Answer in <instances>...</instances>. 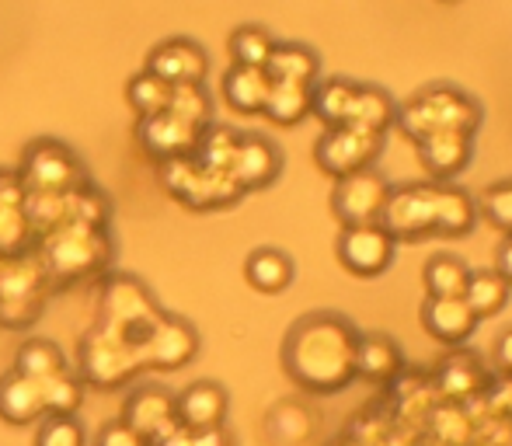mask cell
I'll use <instances>...</instances> for the list:
<instances>
[{
  "label": "cell",
  "instance_id": "cell-5",
  "mask_svg": "<svg viewBox=\"0 0 512 446\" xmlns=\"http://www.w3.org/2000/svg\"><path fill=\"white\" fill-rule=\"evenodd\" d=\"M391 196V185L380 175L377 168L352 171V175L338 178L335 192H331V210L345 227H356V223H380V213Z\"/></svg>",
  "mask_w": 512,
  "mask_h": 446
},
{
  "label": "cell",
  "instance_id": "cell-26",
  "mask_svg": "<svg viewBox=\"0 0 512 446\" xmlns=\"http://www.w3.org/2000/svg\"><path fill=\"white\" fill-rule=\"evenodd\" d=\"M509 290H512V286L499 276V272L481 269V272H471V279H467L464 300H467V307H471L478 321L481 318H495V314L506 307Z\"/></svg>",
  "mask_w": 512,
  "mask_h": 446
},
{
  "label": "cell",
  "instance_id": "cell-23",
  "mask_svg": "<svg viewBox=\"0 0 512 446\" xmlns=\"http://www.w3.org/2000/svg\"><path fill=\"white\" fill-rule=\"evenodd\" d=\"M359 84L342 81V77H331V81H317L310 88V112L324 122V129H335L349 122L352 102H356Z\"/></svg>",
  "mask_w": 512,
  "mask_h": 446
},
{
  "label": "cell",
  "instance_id": "cell-19",
  "mask_svg": "<svg viewBox=\"0 0 512 446\" xmlns=\"http://www.w3.org/2000/svg\"><path fill=\"white\" fill-rule=\"evenodd\" d=\"M401 349L394 338L387 335H359L356 342V377L370 380V384H387L391 377L401 373Z\"/></svg>",
  "mask_w": 512,
  "mask_h": 446
},
{
  "label": "cell",
  "instance_id": "cell-3",
  "mask_svg": "<svg viewBox=\"0 0 512 446\" xmlns=\"http://www.w3.org/2000/svg\"><path fill=\"white\" fill-rule=\"evenodd\" d=\"M81 157L60 140H42L28 143L25 157H21V182L32 196H70L74 185H81Z\"/></svg>",
  "mask_w": 512,
  "mask_h": 446
},
{
  "label": "cell",
  "instance_id": "cell-9",
  "mask_svg": "<svg viewBox=\"0 0 512 446\" xmlns=\"http://www.w3.org/2000/svg\"><path fill=\"white\" fill-rule=\"evenodd\" d=\"M432 196H436L432 182L391 189L384 213H380V227L394 241H422V237L436 234V227H432Z\"/></svg>",
  "mask_w": 512,
  "mask_h": 446
},
{
  "label": "cell",
  "instance_id": "cell-17",
  "mask_svg": "<svg viewBox=\"0 0 512 446\" xmlns=\"http://www.w3.org/2000/svg\"><path fill=\"white\" fill-rule=\"evenodd\" d=\"M478 223V206L457 185H436L432 196V227L439 237H467Z\"/></svg>",
  "mask_w": 512,
  "mask_h": 446
},
{
  "label": "cell",
  "instance_id": "cell-7",
  "mask_svg": "<svg viewBox=\"0 0 512 446\" xmlns=\"http://www.w3.org/2000/svg\"><path fill=\"white\" fill-rule=\"evenodd\" d=\"M122 422L136 436H143L147 446L164 443L168 436L182 433L175 415V394L161 384H143L136 391H129L126 405H122Z\"/></svg>",
  "mask_w": 512,
  "mask_h": 446
},
{
  "label": "cell",
  "instance_id": "cell-34",
  "mask_svg": "<svg viewBox=\"0 0 512 446\" xmlns=\"http://www.w3.org/2000/svg\"><path fill=\"white\" fill-rule=\"evenodd\" d=\"M95 446H147V440L136 436L122 419H115V422H105V426L98 429Z\"/></svg>",
  "mask_w": 512,
  "mask_h": 446
},
{
  "label": "cell",
  "instance_id": "cell-33",
  "mask_svg": "<svg viewBox=\"0 0 512 446\" xmlns=\"http://www.w3.org/2000/svg\"><path fill=\"white\" fill-rule=\"evenodd\" d=\"M481 213L488 217V223H495L499 230L512 234V178L488 185L485 199H481Z\"/></svg>",
  "mask_w": 512,
  "mask_h": 446
},
{
  "label": "cell",
  "instance_id": "cell-37",
  "mask_svg": "<svg viewBox=\"0 0 512 446\" xmlns=\"http://www.w3.org/2000/svg\"><path fill=\"white\" fill-rule=\"evenodd\" d=\"M446 4H450V0H446Z\"/></svg>",
  "mask_w": 512,
  "mask_h": 446
},
{
  "label": "cell",
  "instance_id": "cell-18",
  "mask_svg": "<svg viewBox=\"0 0 512 446\" xmlns=\"http://www.w3.org/2000/svg\"><path fill=\"white\" fill-rule=\"evenodd\" d=\"M269 74L258 67H234L230 63V70L223 74L220 81V95L223 102L230 105L234 112L241 115H262L265 109V98H269Z\"/></svg>",
  "mask_w": 512,
  "mask_h": 446
},
{
  "label": "cell",
  "instance_id": "cell-1",
  "mask_svg": "<svg viewBox=\"0 0 512 446\" xmlns=\"http://www.w3.org/2000/svg\"><path fill=\"white\" fill-rule=\"evenodd\" d=\"M356 328L342 314L300 318L283 342V370L300 391L338 394L356 380Z\"/></svg>",
  "mask_w": 512,
  "mask_h": 446
},
{
  "label": "cell",
  "instance_id": "cell-35",
  "mask_svg": "<svg viewBox=\"0 0 512 446\" xmlns=\"http://www.w3.org/2000/svg\"><path fill=\"white\" fill-rule=\"evenodd\" d=\"M495 272H499V276L512 286V234H506V241H502L499 262H495Z\"/></svg>",
  "mask_w": 512,
  "mask_h": 446
},
{
  "label": "cell",
  "instance_id": "cell-2",
  "mask_svg": "<svg viewBox=\"0 0 512 446\" xmlns=\"http://www.w3.org/2000/svg\"><path fill=\"white\" fill-rule=\"evenodd\" d=\"M394 122L415 143L436 133V129H457V133L474 136L481 126V105L453 84H432V88L418 91L411 102L401 105Z\"/></svg>",
  "mask_w": 512,
  "mask_h": 446
},
{
  "label": "cell",
  "instance_id": "cell-14",
  "mask_svg": "<svg viewBox=\"0 0 512 446\" xmlns=\"http://www.w3.org/2000/svg\"><path fill=\"white\" fill-rule=\"evenodd\" d=\"M0 419L7 426H32V422L46 419V401H42V387L35 380L21 377L18 370H7L0 377Z\"/></svg>",
  "mask_w": 512,
  "mask_h": 446
},
{
  "label": "cell",
  "instance_id": "cell-29",
  "mask_svg": "<svg viewBox=\"0 0 512 446\" xmlns=\"http://www.w3.org/2000/svg\"><path fill=\"white\" fill-rule=\"evenodd\" d=\"M481 384H485V370H481L474 356L446 359L443 373H439V387H443L450 398H467V394H474Z\"/></svg>",
  "mask_w": 512,
  "mask_h": 446
},
{
  "label": "cell",
  "instance_id": "cell-27",
  "mask_svg": "<svg viewBox=\"0 0 512 446\" xmlns=\"http://www.w3.org/2000/svg\"><path fill=\"white\" fill-rule=\"evenodd\" d=\"M425 293L429 300H443V297H464L467 279H471V269L460 262L457 255H436L425 262Z\"/></svg>",
  "mask_w": 512,
  "mask_h": 446
},
{
  "label": "cell",
  "instance_id": "cell-15",
  "mask_svg": "<svg viewBox=\"0 0 512 446\" xmlns=\"http://www.w3.org/2000/svg\"><path fill=\"white\" fill-rule=\"evenodd\" d=\"M422 325H425V332L432 338H439V342L460 345L474 335L478 318H474V311L467 307L464 297H443V300H425Z\"/></svg>",
  "mask_w": 512,
  "mask_h": 446
},
{
  "label": "cell",
  "instance_id": "cell-21",
  "mask_svg": "<svg viewBox=\"0 0 512 446\" xmlns=\"http://www.w3.org/2000/svg\"><path fill=\"white\" fill-rule=\"evenodd\" d=\"M11 370H18L21 377L35 380V384H46V380L67 373L70 366H67L63 349L53 342V338H25V342L18 345V352H14Z\"/></svg>",
  "mask_w": 512,
  "mask_h": 446
},
{
  "label": "cell",
  "instance_id": "cell-25",
  "mask_svg": "<svg viewBox=\"0 0 512 446\" xmlns=\"http://www.w3.org/2000/svg\"><path fill=\"white\" fill-rule=\"evenodd\" d=\"M171 91H175V88H171L168 81H161V77L150 74V70L143 67L126 81V105L140 115V119H150V115L168 112Z\"/></svg>",
  "mask_w": 512,
  "mask_h": 446
},
{
  "label": "cell",
  "instance_id": "cell-4",
  "mask_svg": "<svg viewBox=\"0 0 512 446\" xmlns=\"http://www.w3.org/2000/svg\"><path fill=\"white\" fill-rule=\"evenodd\" d=\"M380 150H384V136L363 133V129H356V126H335L321 133V140H317V147H314V161H317V168L328 171V175L345 178V175H352V171L373 168Z\"/></svg>",
  "mask_w": 512,
  "mask_h": 446
},
{
  "label": "cell",
  "instance_id": "cell-30",
  "mask_svg": "<svg viewBox=\"0 0 512 446\" xmlns=\"http://www.w3.org/2000/svg\"><path fill=\"white\" fill-rule=\"evenodd\" d=\"M42 387V401H46V415H74L81 408V384L74 380V373H60V377L46 380Z\"/></svg>",
  "mask_w": 512,
  "mask_h": 446
},
{
  "label": "cell",
  "instance_id": "cell-10",
  "mask_svg": "<svg viewBox=\"0 0 512 446\" xmlns=\"http://www.w3.org/2000/svg\"><path fill=\"white\" fill-rule=\"evenodd\" d=\"M143 67L161 77V81H168L171 88H178V84H203L209 74V56L189 35H171V39L157 42L150 49Z\"/></svg>",
  "mask_w": 512,
  "mask_h": 446
},
{
  "label": "cell",
  "instance_id": "cell-20",
  "mask_svg": "<svg viewBox=\"0 0 512 446\" xmlns=\"http://www.w3.org/2000/svg\"><path fill=\"white\" fill-rule=\"evenodd\" d=\"M269 81H290V84H317L321 77V56L304 42H276L269 63H265Z\"/></svg>",
  "mask_w": 512,
  "mask_h": 446
},
{
  "label": "cell",
  "instance_id": "cell-16",
  "mask_svg": "<svg viewBox=\"0 0 512 446\" xmlns=\"http://www.w3.org/2000/svg\"><path fill=\"white\" fill-rule=\"evenodd\" d=\"M293 276H297V265L279 248H255L244 258V279H248L251 290L265 293V297H276V293L290 290Z\"/></svg>",
  "mask_w": 512,
  "mask_h": 446
},
{
  "label": "cell",
  "instance_id": "cell-36",
  "mask_svg": "<svg viewBox=\"0 0 512 446\" xmlns=\"http://www.w3.org/2000/svg\"><path fill=\"white\" fill-rule=\"evenodd\" d=\"M495 363H499L506 373H512V332H506L499 342H495Z\"/></svg>",
  "mask_w": 512,
  "mask_h": 446
},
{
  "label": "cell",
  "instance_id": "cell-6",
  "mask_svg": "<svg viewBox=\"0 0 512 446\" xmlns=\"http://www.w3.org/2000/svg\"><path fill=\"white\" fill-rule=\"evenodd\" d=\"M199 352V332L192 321L178 318V314H161L150 328L147 342L140 345V363L150 370L175 373L189 366Z\"/></svg>",
  "mask_w": 512,
  "mask_h": 446
},
{
  "label": "cell",
  "instance_id": "cell-28",
  "mask_svg": "<svg viewBox=\"0 0 512 446\" xmlns=\"http://www.w3.org/2000/svg\"><path fill=\"white\" fill-rule=\"evenodd\" d=\"M272 49H276V39H272L269 28H262V25H237L227 39V53H230V60H234V67L265 70Z\"/></svg>",
  "mask_w": 512,
  "mask_h": 446
},
{
  "label": "cell",
  "instance_id": "cell-8",
  "mask_svg": "<svg viewBox=\"0 0 512 446\" xmlns=\"http://www.w3.org/2000/svg\"><path fill=\"white\" fill-rule=\"evenodd\" d=\"M335 251L345 272H352L359 279H373L391 269L394 237L380 223H356V227H342Z\"/></svg>",
  "mask_w": 512,
  "mask_h": 446
},
{
  "label": "cell",
  "instance_id": "cell-31",
  "mask_svg": "<svg viewBox=\"0 0 512 446\" xmlns=\"http://www.w3.org/2000/svg\"><path fill=\"white\" fill-rule=\"evenodd\" d=\"M35 446H88V436L74 415H46L35 433Z\"/></svg>",
  "mask_w": 512,
  "mask_h": 446
},
{
  "label": "cell",
  "instance_id": "cell-32",
  "mask_svg": "<svg viewBox=\"0 0 512 446\" xmlns=\"http://www.w3.org/2000/svg\"><path fill=\"white\" fill-rule=\"evenodd\" d=\"M168 112L185 122H192V126H203L213 109H209V95H206L203 84H178V88L171 91Z\"/></svg>",
  "mask_w": 512,
  "mask_h": 446
},
{
  "label": "cell",
  "instance_id": "cell-11",
  "mask_svg": "<svg viewBox=\"0 0 512 446\" xmlns=\"http://www.w3.org/2000/svg\"><path fill=\"white\" fill-rule=\"evenodd\" d=\"M227 171L241 192L244 189H265V185L276 182L279 171H283V154H279V147L269 140V136H258V133L237 136Z\"/></svg>",
  "mask_w": 512,
  "mask_h": 446
},
{
  "label": "cell",
  "instance_id": "cell-24",
  "mask_svg": "<svg viewBox=\"0 0 512 446\" xmlns=\"http://www.w3.org/2000/svg\"><path fill=\"white\" fill-rule=\"evenodd\" d=\"M310 88L314 84H290V81H272L269 98H265L262 115L276 126H297L310 112Z\"/></svg>",
  "mask_w": 512,
  "mask_h": 446
},
{
  "label": "cell",
  "instance_id": "cell-12",
  "mask_svg": "<svg viewBox=\"0 0 512 446\" xmlns=\"http://www.w3.org/2000/svg\"><path fill=\"white\" fill-rule=\"evenodd\" d=\"M230 398L216 380H196L182 394H175V415L185 433H213L227 419Z\"/></svg>",
  "mask_w": 512,
  "mask_h": 446
},
{
  "label": "cell",
  "instance_id": "cell-13",
  "mask_svg": "<svg viewBox=\"0 0 512 446\" xmlns=\"http://www.w3.org/2000/svg\"><path fill=\"white\" fill-rule=\"evenodd\" d=\"M418 147V161L429 171L436 182H450L453 175L471 164L474 157V136L471 133H457V129H436L425 140L415 143Z\"/></svg>",
  "mask_w": 512,
  "mask_h": 446
},
{
  "label": "cell",
  "instance_id": "cell-22",
  "mask_svg": "<svg viewBox=\"0 0 512 446\" xmlns=\"http://www.w3.org/2000/svg\"><path fill=\"white\" fill-rule=\"evenodd\" d=\"M394 119H398V102H394L384 88L359 84L356 102H352V112H349V122H345V126H356V129H363V133L384 136L387 129L394 126Z\"/></svg>",
  "mask_w": 512,
  "mask_h": 446
}]
</instances>
